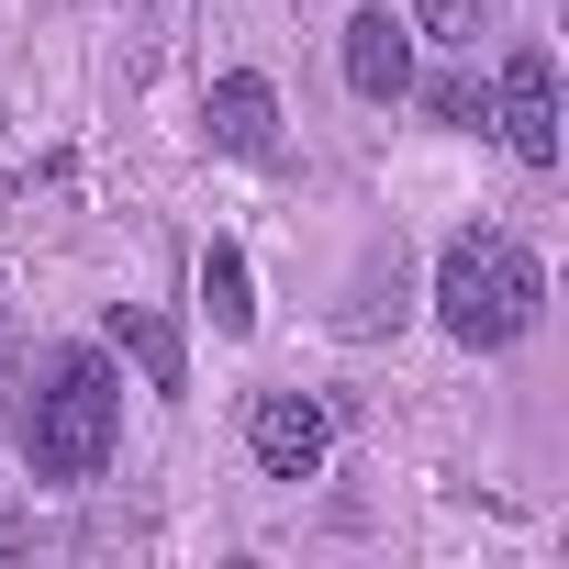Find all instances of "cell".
I'll return each mask as SVG.
<instances>
[{"label":"cell","instance_id":"30bf717a","mask_svg":"<svg viewBox=\"0 0 569 569\" xmlns=\"http://www.w3.org/2000/svg\"><path fill=\"white\" fill-rule=\"evenodd\" d=\"M413 46H480V0H413Z\"/></svg>","mask_w":569,"mask_h":569},{"label":"cell","instance_id":"3957f363","mask_svg":"<svg viewBox=\"0 0 569 569\" xmlns=\"http://www.w3.org/2000/svg\"><path fill=\"white\" fill-rule=\"evenodd\" d=\"M491 134L513 168H558V57L547 46H513L491 68Z\"/></svg>","mask_w":569,"mask_h":569},{"label":"cell","instance_id":"6da1fadb","mask_svg":"<svg viewBox=\"0 0 569 569\" xmlns=\"http://www.w3.org/2000/svg\"><path fill=\"white\" fill-rule=\"evenodd\" d=\"M12 447H23V469L46 480V491H79V480H101L112 469V447H123V358L112 347H46L34 369H23V402H12Z\"/></svg>","mask_w":569,"mask_h":569},{"label":"cell","instance_id":"ba28073f","mask_svg":"<svg viewBox=\"0 0 569 569\" xmlns=\"http://www.w3.org/2000/svg\"><path fill=\"white\" fill-rule=\"evenodd\" d=\"M201 313H212V336H257V268H246V246H201Z\"/></svg>","mask_w":569,"mask_h":569},{"label":"cell","instance_id":"8992f818","mask_svg":"<svg viewBox=\"0 0 569 569\" xmlns=\"http://www.w3.org/2000/svg\"><path fill=\"white\" fill-rule=\"evenodd\" d=\"M201 123H212V146H223V157H246V168H268V157H279V90H268L257 68H223V79L201 90Z\"/></svg>","mask_w":569,"mask_h":569},{"label":"cell","instance_id":"9c48e42d","mask_svg":"<svg viewBox=\"0 0 569 569\" xmlns=\"http://www.w3.org/2000/svg\"><path fill=\"white\" fill-rule=\"evenodd\" d=\"M413 90H425V79H413ZM425 112H436V123H458V134H491V79H436V90H425Z\"/></svg>","mask_w":569,"mask_h":569},{"label":"cell","instance_id":"277c9868","mask_svg":"<svg viewBox=\"0 0 569 569\" xmlns=\"http://www.w3.org/2000/svg\"><path fill=\"white\" fill-rule=\"evenodd\" d=\"M336 68H347V90L358 101H413V23H402V0H358L347 12V34H336Z\"/></svg>","mask_w":569,"mask_h":569},{"label":"cell","instance_id":"52a82bcc","mask_svg":"<svg viewBox=\"0 0 569 569\" xmlns=\"http://www.w3.org/2000/svg\"><path fill=\"white\" fill-rule=\"evenodd\" d=\"M101 347H112V358H134L157 402H179V391H190V358H179V325H168V313H134V302H123Z\"/></svg>","mask_w":569,"mask_h":569},{"label":"cell","instance_id":"5b68a950","mask_svg":"<svg viewBox=\"0 0 569 569\" xmlns=\"http://www.w3.org/2000/svg\"><path fill=\"white\" fill-rule=\"evenodd\" d=\"M325 447H336V413H325L313 391H257V402H246V458H257L268 480H313Z\"/></svg>","mask_w":569,"mask_h":569},{"label":"cell","instance_id":"7a4b0ae2","mask_svg":"<svg viewBox=\"0 0 569 569\" xmlns=\"http://www.w3.org/2000/svg\"><path fill=\"white\" fill-rule=\"evenodd\" d=\"M436 325L469 347V358H502V347H525L536 336V313H547V257L525 246V234H502V223H458L447 246H436Z\"/></svg>","mask_w":569,"mask_h":569}]
</instances>
